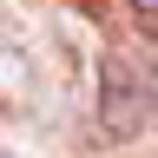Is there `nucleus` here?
I'll return each instance as SVG.
<instances>
[{"mask_svg":"<svg viewBox=\"0 0 158 158\" xmlns=\"http://www.w3.org/2000/svg\"><path fill=\"white\" fill-rule=\"evenodd\" d=\"M132 20H138V27L158 40V0H132Z\"/></svg>","mask_w":158,"mask_h":158,"instance_id":"obj_2","label":"nucleus"},{"mask_svg":"<svg viewBox=\"0 0 158 158\" xmlns=\"http://www.w3.org/2000/svg\"><path fill=\"white\" fill-rule=\"evenodd\" d=\"M0 158H7V152H0Z\"/></svg>","mask_w":158,"mask_h":158,"instance_id":"obj_3","label":"nucleus"},{"mask_svg":"<svg viewBox=\"0 0 158 158\" xmlns=\"http://www.w3.org/2000/svg\"><path fill=\"white\" fill-rule=\"evenodd\" d=\"M99 125L112 138H138L158 125V86L145 66H125V59H106L99 73Z\"/></svg>","mask_w":158,"mask_h":158,"instance_id":"obj_1","label":"nucleus"}]
</instances>
